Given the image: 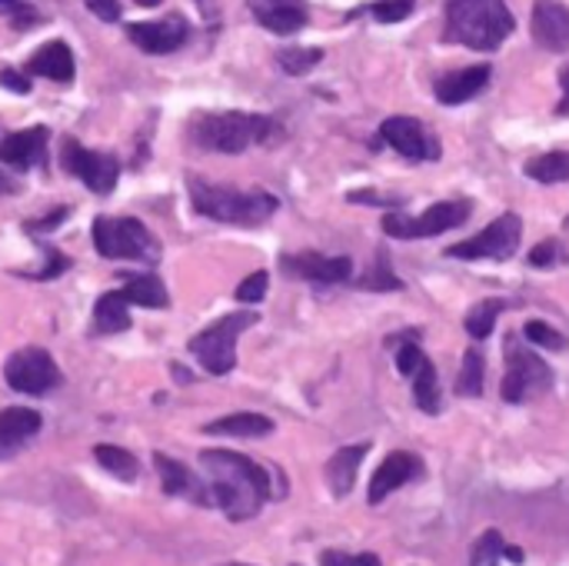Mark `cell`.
<instances>
[{"label": "cell", "instance_id": "cell-47", "mask_svg": "<svg viewBox=\"0 0 569 566\" xmlns=\"http://www.w3.org/2000/svg\"><path fill=\"white\" fill-rule=\"evenodd\" d=\"M503 556H506V559H513V563H523V550H520V546H506Z\"/></svg>", "mask_w": 569, "mask_h": 566}, {"label": "cell", "instance_id": "cell-4", "mask_svg": "<svg viewBox=\"0 0 569 566\" xmlns=\"http://www.w3.org/2000/svg\"><path fill=\"white\" fill-rule=\"evenodd\" d=\"M513 27L517 21L503 0H450L443 37L470 50H496Z\"/></svg>", "mask_w": 569, "mask_h": 566}, {"label": "cell", "instance_id": "cell-42", "mask_svg": "<svg viewBox=\"0 0 569 566\" xmlns=\"http://www.w3.org/2000/svg\"><path fill=\"white\" fill-rule=\"evenodd\" d=\"M0 87H8L14 94H31V77L14 68H0Z\"/></svg>", "mask_w": 569, "mask_h": 566}, {"label": "cell", "instance_id": "cell-30", "mask_svg": "<svg viewBox=\"0 0 569 566\" xmlns=\"http://www.w3.org/2000/svg\"><path fill=\"white\" fill-rule=\"evenodd\" d=\"M320 60H324V50H320V47H287V50L277 53L280 71L290 74V77H303V74H310L316 64H320Z\"/></svg>", "mask_w": 569, "mask_h": 566}, {"label": "cell", "instance_id": "cell-2", "mask_svg": "<svg viewBox=\"0 0 569 566\" xmlns=\"http://www.w3.org/2000/svg\"><path fill=\"white\" fill-rule=\"evenodd\" d=\"M186 191L197 214L237 227H261L280 207V201L267 191H237V186H220L204 177H186Z\"/></svg>", "mask_w": 569, "mask_h": 566}, {"label": "cell", "instance_id": "cell-20", "mask_svg": "<svg viewBox=\"0 0 569 566\" xmlns=\"http://www.w3.org/2000/svg\"><path fill=\"white\" fill-rule=\"evenodd\" d=\"M47 128H31V131H17V134H8L0 141V160L11 164V167H34V164H44L47 157Z\"/></svg>", "mask_w": 569, "mask_h": 566}, {"label": "cell", "instance_id": "cell-19", "mask_svg": "<svg viewBox=\"0 0 569 566\" xmlns=\"http://www.w3.org/2000/svg\"><path fill=\"white\" fill-rule=\"evenodd\" d=\"M154 467L160 473V483H164V493L167 496H183L190 503H201V507H210V490L207 483L197 480L194 470H186L180 460L167 457V454H154Z\"/></svg>", "mask_w": 569, "mask_h": 566}, {"label": "cell", "instance_id": "cell-25", "mask_svg": "<svg viewBox=\"0 0 569 566\" xmlns=\"http://www.w3.org/2000/svg\"><path fill=\"white\" fill-rule=\"evenodd\" d=\"M274 430V420L264 413H230L204 426V433L214 436H267Z\"/></svg>", "mask_w": 569, "mask_h": 566}, {"label": "cell", "instance_id": "cell-32", "mask_svg": "<svg viewBox=\"0 0 569 566\" xmlns=\"http://www.w3.org/2000/svg\"><path fill=\"white\" fill-rule=\"evenodd\" d=\"M499 313H503V300H483V303H476L467 313V334L473 340H486L493 334L496 321H499Z\"/></svg>", "mask_w": 569, "mask_h": 566}, {"label": "cell", "instance_id": "cell-14", "mask_svg": "<svg viewBox=\"0 0 569 566\" xmlns=\"http://www.w3.org/2000/svg\"><path fill=\"white\" fill-rule=\"evenodd\" d=\"M423 477V460L416 454H407V450H394L387 454V460L376 467L373 480H370V503H384L394 490L407 486L410 480H420Z\"/></svg>", "mask_w": 569, "mask_h": 566}, {"label": "cell", "instance_id": "cell-44", "mask_svg": "<svg viewBox=\"0 0 569 566\" xmlns=\"http://www.w3.org/2000/svg\"><path fill=\"white\" fill-rule=\"evenodd\" d=\"M63 217H68V210L60 207L57 214H47L44 220H31V224H24V230H50V227H57V224H60Z\"/></svg>", "mask_w": 569, "mask_h": 566}, {"label": "cell", "instance_id": "cell-40", "mask_svg": "<svg viewBox=\"0 0 569 566\" xmlns=\"http://www.w3.org/2000/svg\"><path fill=\"white\" fill-rule=\"evenodd\" d=\"M267 284H270V277H267L264 270L250 274V277L237 287V300H240V303H261V300L267 297Z\"/></svg>", "mask_w": 569, "mask_h": 566}, {"label": "cell", "instance_id": "cell-37", "mask_svg": "<svg viewBox=\"0 0 569 566\" xmlns=\"http://www.w3.org/2000/svg\"><path fill=\"white\" fill-rule=\"evenodd\" d=\"M356 287H363V290H403L400 277H394V274H390V267H387V257H384V254L376 257V267H373L366 277H360V284H356Z\"/></svg>", "mask_w": 569, "mask_h": 566}, {"label": "cell", "instance_id": "cell-45", "mask_svg": "<svg viewBox=\"0 0 569 566\" xmlns=\"http://www.w3.org/2000/svg\"><path fill=\"white\" fill-rule=\"evenodd\" d=\"M559 87H562V100L556 104V113L566 117V113H569V64L559 71Z\"/></svg>", "mask_w": 569, "mask_h": 566}, {"label": "cell", "instance_id": "cell-9", "mask_svg": "<svg viewBox=\"0 0 569 566\" xmlns=\"http://www.w3.org/2000/svg\"><path fill=\"white\" fill-rule=\"evenodd\" d=\"M470 214H473L470 201H439L420 217L387 214L384 230H387V237H397V240H423V237H436L443 230H453V227L467 224Z\"/></svg>", "mask_w": 569, "mask_h": 566}, {"label": "cell", "instance_id": "cell-50", "mask_svg": "<svg viewBox=\"0 0 569 566\" xmlns=\"http://www.w3.org/2000/svg\"><path fill=\"white\" fill-rule=\"evenodd\" d=\"M566 227H569V220H566Z\"/></svg>", "mask_w": 569, "mask_h": 566}, {"label": "cell", "instance_id": "cell-34", "mask_svg": "<svg viewBox=\"0 0 569 566\" xmlns=\"http://www.w3.org/2000/svg\"><path fill=\"white\" fill-rule=\"evenodd\" d=\"M0 17H8L14 31H31L40 24V14L31 0H0Z\"/></svg>", "mask_w": 569, "mask_h": 566}, {"label": "cell", "instance_id": "cell-12", "mask_svg": "<svg viewBox=\"0 0 569 566\" xmlns=\"http://www.w3.org/2000/svg\"><path fill=\"white\" fill-rule=\"evenodd\" d=\"M379 137H384L407 160H436L439 157V141L423 128L416 117H390V120H384Z\"/></svg>", "mask_w": 569, "mask_h": 566}, {"label": "cell", "instance_id": "cell-8", "mask_svg": "<svg viewBox=\"0 0 569 566\" xmlns=\"http://www.w3.org/2000/svg\"><path fill=\"white\" fill-rule=\"evenodd\" d=\"M523 240V224L517 214H503L476 237L447 246V257L453 261H510Z\"/></svg>", "mask_w": 569, "mask_h": 566}, {"label": "cell", "instance_id": "cell-5", "mask_svg": "<svg viewBox=\"0 0 569 566\" xmlns=\"http://www.w3.org/2000/svg\"><path fill=\"white\" fill-rule=\"evenodd\" d=\"M94 246L107 261H141V264L160 261V243L134 217H97L94 220Z\"/></svg>", "mask_w": 569, "mask_h": 566}, {"label": "cell", "instance_id": "cell-24", "mask_svg": "<svg viewBox=\"0 0 569 566\" xmlns=\"http://www.w3.org/2000/svg\"><path fill=\"white\" fill-rule=\"evenodd\" d=\"M131 303L123 300V293L120 290H110V293H104L100 300H97V306H94V327L100 330V334H123V330H131V310H126Z\"/></svg>", "mask_w": 569, "mask_h": 566}, {"label": "cell", "instance_id": "cell-11", "mask_svg": "<svg viewBox=\"0 0 569 566\" xmlns=\"http://www.w3.org/2000/svg\"><path fill=\"white\" fill-rule=\"evenodd\" d=\"M60 167L68 170L71 177L84 180L94 194H110L117 186V177H120V160L113 154H97V150H87L81 147L74 137H63L60 144Z\"/></svg>", "mask_w": 569, "mask_h": 566}, {"label": "cell", "instance_id": "cell-18", "mask_svg": "<svg viewBox=\"0 0 569 566\" xmlns=\"http://www.w3.org/2000/svg\"><path fill=\"white\" fill-rule=\"evenodd\" d=\"M40 433V413L27 407L0 410V460L17 457L31 439Z\"/></svg>", "mask_w": 569, "mask_h": 566}, {"label": "cell", "instance_id": "cell-35", "mask_svg": "<svg viewBox=\"0 0 569 566\" xmlns=\"http://www.w3.org/2000/svg\"><path fill=\"white\" fill-rule=\"evenodd\" d=\"M503 550H506L503 537H499L496 530H486V533L476 540V546H473V553H470V563H473V566H496V559L503 556Z\"/></svg>", "mask_w": 569, "mask_h": 566}, {"label": "cell", "instance_id": "cell-46", "mask_svg": "<svg viewBox=\"0 0 569 566\" xmlns=\"http://www.w3.org/2000/svg\"><path fill=\"white\" fill-rule=\"evenodd\" d=\"M14 191H17V180L0 170V194H14Z\"/></svg>", "mask_w": 569, "mask_h": 566}, {"label": "cell", "instance_id": "cell-3", "mask_svg": "<svg viewBox=\"0 0 569 566\" xmlns=\"http://www.w3.org/2000/svg\"><path fill=\"white\" fill-rule=\"evenodd\" d=\"M277 137H280L277 120L264 113L223 110V113H204L190 123V141L201 150H217V154H243L257 144H274Z\"/></svg>", "mask_w": 569, "mask_h": 566}, {"label": "cell", "instance_id": "cell-33", "mask_svg": "<svg viewBox=\"0 0 569 566\" xmlns=\"http://www.w3.org/2000/svg\"><path fill=\"white\" fill-rule=\"evenodd\" d=\"M530 267H536V270H553V267H562V264H569V250L559 243V240H543V243H536L533 250H530Z\"/></svg>", "mask_w": 569, "mask_h": 566}, {"label": "cell", "instance_id": "cell-1", "mask_svg": "<svg viewBox=\"0 0 569 566\" xmlns=\"http://www.w3.org/2000/svg\"><path fill=\"white\" fill-rule=\"evenodd\" d=\"M201 467L207 473L210 503H217L233 523L250 520L264 510L270 496V473L261 463L233 450H204Z\"/></svg>", "mask_w": 569, "mask_h": 566}, {"label": "cell", "instance_id": "cell-10", "mask_svg": "<svg viewBox=\"0 0 569 566\" xmlns=\"http://www.w3.org/2000/svg\"><path fill=\"white\" fill-rule=\"evenodd\" d=\"M4 381L11 390L27 394V397H44L60 384V370L53 357L44 347H24L8 357L4 363Z\"/></svg>", "mask_w": 569, "mask_h": 566}, {"label": "cell", "instance_id": "cell-7", "mask_svg": "<svg viewBox=\"0 0 569 566\" xmlns=\"http://www.w3.org/2000/svg\"><path fill=\"white\" fill-rule=\"evenodd\" d=\"M257 324V313L253 310H237L227 313L217 324H210L207 330H201L194 340L186 344V350L201 360V366L214 376H227L237 366V340L246 327Z\"/></svg>", "mask_w": 569, "mask_h": 566}, {"label": "cell", "instance_id": "cell-16", "mask_svg": "<svg viewBox=\"0 0 569 566\" xmlns=\"http://www.w3.org/2000/svg\"><path fill=\"white\" fill-rule=\"evenodd\" d=\"M530 31L543 50L566 53L569 50V8H562L559 0H536Z\"/></svg>", "mask_w": 569, "mask_h": 566}, {"label": "cell", "instance_id": "cell-48", "mask_svg": "<svg viewBox=\"0 0 569 566\" xmlns=\"http://www.w3.org/2000/svg\"><path fill=\"white\" fill-rule=\"evenodd\" d=\"M134 4H141V8H160L164 0H134Z\"/></svg>", "mask_w": 569, "mask_h": 566}, {"label": "cell", "instance_id": "cell-31", "mask_svg": "<svg viewBox=\"0 0 569 566\" xmlns=\"http://www.w3.org/2000/svg\"><path fill=\"white\" fill-rule=\"evenodd\" d=\"M483 373H486V363H483V353L473 347L463 353V366H460V376H457V394L460 397H480L483 394Z\"/></svg>", "mask_w": 569, "mask_h": 566}, {"label": "cell", "instance_id": "cell-29", "mask_svg": "<svg viewBox=\"0 0 569 566\" xmlns=\"http://www.w3.org/2000/svg\"><path fill=\"white\" fill-rule=\"evenodd\" d=\"M94 457H97V463H100L107 473H113V477H117V480H123V483H134V480H137V473H141L137 457H134L131 450H123V447L100 444V447L94 450Z\"/></svg>", "mask_w": 569, "mask_h": 566}, {"label": "cell", "instance_id": "cell-41", "mask_svg": "<svg viewBox=\"0 0 569 566\" xmlns=\"http://www.w3.org/2000/svg\"><path fill=\"white\" fill-rule=\"evenodd\" d=\"M71 267V261L63 257V254H57V250H47V267L44 270H37V274H31L34 280H50V277H60L63 270Z\"/></svg>", "mask_w": 569, "mask_h": 566}, {"label": "cell", "instance_id": "cell-21", "mask_svg": "<svg viewBox=\"0 0 569 566\" xmlns=\"http://www.w3.org/2000/svg\"><path fill=\"white\" fill-rule=\"evenodd\" d=\"M486 84H489V68L486 64L463 68V71H453V74L436 81V100L447 104V107H457V104L473 100Z\"/></svg>", "mask_w": 569, "mask_h": 566}, {"label": "cell", "instance_id": "cell-17", "mask_svg": "<svg viewBox=\"0 0 569 566\" xmlns=\"http://www.w3.org/2000/svg\"><path fill=\"white\" fill-rule=\"evenodd\" d=\"M253 17L270 34H296L306 27V0H246Z\"/></svg>", "mask_w": 569, "mask_h": 566}, {"label": "cell", "instance_id": "cell-49", "mask_svg": "<svg viewBox=\"0 0 569 566\" xmlns=\"http://www.w3.org/2000/svg\"><path fill=\"white\" fill-rule=\"evenodd\" d=\"M223 566H250V563H223Z\"/></svg>", "mask_w": 569, "mask_h": 566}, {"label": "cell", "instance_id": "cell-23", "mask_svg": "<svg viewBox=\"0 0 569 566\" xmlns=\"http://www.w3.org/2000/svg\"><path fill=\"white\" fill-rule=\"evenodd\" d=\"M370 454V444H353V447H343L330 457L327 463V483L334 490V496H347L356 483V470L363 463V457Z\"/></svg>", "mask_w": 569, "mask_h": 566}, {"label": "cell", "instance_id": "cell-43", "mask_svg": "<svg viewBox=\"0 0 569 566\" xmlns=\"http://www.w3.org/2000/svg\"><path fill=\"white\" fill-rule=\"evenodd\" d=\"M84 4L90 8V14H97L107 24L120 21V0H84Z\"/></svg>", "mask_w": 569, "mask_h": 566}, {"label": "cell", "instance_id": "cell-39", "mask_svg": "<svg viewBox=\"0 0 569 566\" xmlns=\"http://www.w3.org/2000/svg\"><path fill=\"white\" fill-rule=\"evenodd\" d=\"M523 337H526L530 344H536V347H546V350H562V347H566V340H562L553 327H546L543 321H530L526 330H523Z\"/></svg>", "mask_w": 569, "mask_h": 566}, {"label": "cell", "instance_id": "cell-13", "mask_svg": "<svg viewBox=\"0 0 569 566\" xmlns=\"http://www.w3.org/2000/svg\"><path fill=\"white\" fill-rule=\"evenodd\" d=\"M126 37H131L144 53H173L190 40V24L180 14H167L160 21L131 24L126 27Z\"/></svg>", "mask_w": 569, "mask_h": 566}, {"label": "cell", "instance_id": "cell-6", "mask_svg": "<svg viewBox=\"0 0 569 566\" xmlns=\"http://www.w3.org/2000/svg\"><path fill=\"white\" fill-rule=\"evenodd\" d=\"M503 353H506V376L499 384V394L506 404H530L553 387V370L520 337L513 334L506 337Z\"/></svg>", "mask_w": 569, "mask_h": 566}, {"label": "cell", "instance_id": "cell-26", "mask_svg": "<svg viewBox=\"0 0 569 566\" xmlns=\"http://www.w3.org/2000/svg\"><path fill=\"white\" fill-rule=\"evenodd\" d=\"M123 300L126 303H137V306H150V310H164L167 303H170V293H167V287H164V280L160 277H154V274H144V277H131L123 284Z\"/></svg>", "mask_w": 569, "mask_h": 566}, {"label": "cell", "instance_id": "cell-36", "mask_svg": "<svg viewBox=\"0 0 569 566\" xmlns=\"http://www.w3.org/2000/svg\"><path fill=\"white\" fill-rule=\"evenodd\" d=\"M416 0H376V4L370 8V14L379 21V24H400L413 14Z\"/></svg>", "mask_w": 569, "mask_h": 566}, {"label": "cell", "instance_id": "cell-22", "mask_svg": "<svg viewBox=\"0 0 569 566\" xmlns=\"http://www.w3.org/2000/svg\"><path fill=\"white\" fill-rule=\"evenodd\" d=\"M27 74L47 77V81H57V84L74 81V53H71V47L63 44V40L44 44V47L27 60Z\"/></svg>", "mask_w": 569, "mask_h": 566}, {"label": "cell", "instance_id": "cell-15", "mask_svg": "<svg viewBox=\"0 0 569 566\" xmlns=\"http://www.w3.org/2000/svg\"><path fill=\"white\" fill-rule=\"evenodd\" d=\"M283 274L310 280V284H343L353 274L350 257H324V254H287L280 257Z\"/></svg>", "mask_w": 569, "mask_h": 566}, {"label": "cell", "instance_id": "cell-38", "mask_svg": "<svg viewBox=\"0 0 569 566\" xmlns=\"http://www.w3.org/2000/svg\"><path fill=\"white\" fill-rule=\"evenodd\" d=\"M320 566H384L373 553H343V550H324Z\"/></svg>", "mask_w": 569, "mask_h": 566}, {"label": "cell", "instance_id": "cell-28", "mask_svg": "<svg viewBox=\"0 0 569 566\" xmlns=\"http://www.w3.org/2000/svg\"><path fill=\"white\" fill-rule=\"evenodd\" d=\"M526 177H533L536 183H562L569 180V150H549L540 157L526 160Z\"/></svg>", "mask_w": 569, "mask_h": 566}, {"label": "cell", "instance_id": "cell-27", "mask_svg": "<svg viewBox=\"0 0 569 566\" xmlns=\"http://www.w3.org/2000/svg\"><path fill=\"white\" fill-rule=\"evenodd\" d=\"M413 381V400L423 413H439L443 400H439V376L436 366L429 363V357H423V363L410 373Z\"/></svg>", "mask_w": 569, "mask_h": 566}]
</instances>
